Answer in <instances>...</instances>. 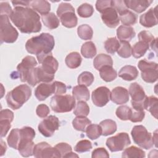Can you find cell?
Segmentation results:
<instances>
[{
    "mask_svg": "<svg viewBox=\"0 0 158 158\" xmlns=\"http://www.w3.org/2000/svg\"><path fill=\"white\" fill-rule=\"evenodd\" d=\"M10 19L23 33H37L41 29L40 15L30 7H15Z\"/></svg>",
    "mask_w": 158,
    "mask_h": 158,
    "instance_id": "6da1fadb",
    "label": "cell"
},
{
    "mask_svg": "<svg viewBox=\"0 0 158 158\" xmlns=\"http://www.w3.org/2000/svg\"><path fill=\"white\" fill-rule=\"evenodd\" d=\"M55 45L54 37L48 33H42L38 36L29 39L25 44L28 52L35 54L40 64L43 59L52 54L51 51Z\"/></svg>",
    "mask_w": 158,
    "mask_h": 158,
    "instance_id": "7a4b0ae2",
    "label": "cell"
},
{
    "mask_svg": "<svg viewBox=\"0 0 158 158\" xmlns=\"http://www.w3.org/2000/svg\"><path fill=\"white\" fill-rule=\"evenodd\" d=\"M31 95V88L27 85H20L8 92L6 96V102L10 108L17 110L30 99Z\"/></svg>",
    "mask_w": 158,
    "mask_h": 158,
    "instance_id": "3957f363",
    "label": "cell"
},
{
    "mask_svg": "<svg viewBox=\"0 0 158 158\" xmlns=\"http://www.w3.org/2000/svg\"><path fill=\"white\" fill-rule=\"evenodd\" d=\"M50 106L57 113L70 112L75 107V98L70 94H56L51 99Z\"/></svg>",
    "mask_w": 158,
    "mask_h": 158,
    "instance_id": "277c9868",
    "label": "cell"
},
{
    "mask_svg": "<svg viewBox=\"0 0 158 158\" xmlns=\"http://www.w3.org/2000/svg\"><path fill=\"white\" fill-rule=\"evenodd\" d=\"M57 15L63 26L67 28H73L77 26L78 19L75 14V9L70 4L60 3L57 10Z\"/></svg>",
    "mask_w": 158,
    "mask_h": 158,
    "instance_id": "5b68a950",
    "label": "cell"
},
{
    "mask_svg": "<svg viewBox=\"0 0 158 158\" xmlns=\"http://www.w3.org/2000/svg\"><path fill=\"white\" fill-rule=\"evenodd\" d=\"M131 135L133 141L142 148L149 149L154 145L152 134L143 125L135 126L131 131Z\"/></svg>",
    "mask_w": 158,
    "mask_h": 158,
    "instance_id": "8992f818",
    "label": "cell"
},
{
    "mask_svg": "<svg viewBox=\"0 0 158 158\" xmlns=\"http://www.w3.org/2000/svg\"><path fill=\"white\" fill-rule=\"evenodd\" d=\"M128 93L131 97L133 109L137 110H144L146 109L148 96L146 95L142 86L137 83H131Z\"/></svg>",
    "mask_w": 158,
    "mask_h": 158,
    "instance_id": "52a82bcc",
    "label": "cell"
},
{
    "mask_svg": "<svg viewBox=\"0 0 158 158\" xmlns=\"http://www.w3.org/2000/svg\"><path fill=\"white\" fill-rule=\"evenodd\" d=\"M0 40L1 43H14L19 36L17 30L11 25L9 17L6 15H1L0 17Z\"/></svg>",
    "mask_w": 158,
    "mask_h": 158,
    "instance_id": "ba28073f",
    "label": "cell"
},
{
    "mask_svg": "<svg viewBox=\"0 0 158 158\" xmlns=\"http://www.w3.org/2000/svg\"><path fill=\"white\" fill-rule=\"evenodd\" d=\"M138 66L141 72L142 79L145 82L152 83L157 80L158 65L157 63L143 59L139 61Z\"/></svg>",
    "mask_w": 158,
    "mask_h": 158,
    "instance_id": "9c48e42d",
    "label": "cell"
},
{
    "mask_svg": "<svg viewBox=\"0 0 158 158\" xmlns=\"http://www.w3.org/2000/svg\"><path fill=\"white\" fill-rule=\"evenodd\" d=\"M54 75L46 73L41 66L32 68L27 76L26 82L30 86H35L40 82L49 83L53 80Z\"/></svg>",
    "mask_w": 158,
    "mask_h": 158,
    "instance_id": "30bf717a",
    "label": "cell"
},
{
    "mask_svg": "<svg viewBox=\"0 0 158 158\" xmlns=\"http://www.w3.org/2000/svg\"><path fill=\"white\" fill-rule=\"evenodd\" d=\"M106 144L111 152H116L122 151L131 144V141L127 133H120L109 138Z\"/></svg>",
    "mask_w": 158,
    "mask_h": 158,
    "instance_id": "8fae6325",
    "label": "cell"
},
{
    "mask_svg": "<svg viewBox=\"0 0 158 158\" xmlns=\"http://www.w3.org/2000/svg\"><path fill=\"white\" fill-rule=\"evenodd\" d=\"M59 125L58 118L54 115H49L40 122L38 130L45 137H51L59 129Z\"/></svg>",
    "mask_w": 158,
    "mask_h": 158,
    "instance_id": "7c38bea8",
    "label": "cell"
},
{
    "mask_svg": "<svg viewBox=\"0 0 158 158\" xmlns=\"http://www.w3.org/2000/svg\"><path fill=\"white\" fill-rule=\"evenodd\" d=\"M33 156L37 158L61 157L59 151L55 147H52L46 142L39 143L35 146Z\"/></svg>",
    "mask_w": 158,
    "mask_h": 158,
    "instance_id": "4fadbf2b",
    "label": "cell"
},
{
    "mask_svg": "<svg viewBox=\"0 0 158 158\" xmlns=\"http://www.w3.org/2000/svg\"><path fill=\"white\" fill-rule=\"evenodd\" d=\"M93 104L98 107H103L110 99V92L106 86H100L94 89L91 94Z\"/></svg>",
    "mask_w": 158,
    "mask_h": 158,
    "instance_id": "5bb4252c",
    "label": "cell"
},
{
    "mask_svg": "<svg viewBox=\"0 0 158 158\" xmlns=\"http://www.w3.org/2000/svg\"><path fill=\"white\" fill-rule=\"evenodd\" d=\"M37 65V62L34 57L27 56L17 65V70L19 77L22 82H26L27 76L29 71Z\"/></svg>",
    "mask_w": 158,
    "mask_h": 158,
    "instance_id": "9a60e30c",
    "label": "cell"
},
{
    "mask_svg": "<svg viewBox=\"0 0 158 158\" xmlns=\"http://www.w3.org/2000/svg\"><path fill=\"white\" fill-rule=\"evenodd\" d=\"M102 22L109 28H115L120 23L117 12L114 7H110L104 10L101 13Z\"/></svg>",
    "mask_w": 158,
    "mask_h": 158,
    "instance_id": "2e32d148",
    "label": "cell"
},
{
    "mask_svg": "<svg viewBox=\"0 0 158 158\" xmlns=\"http://www.w3.org/2000/svg\"><path fill=\"white\" fill-rule=\"evenodd\" d=\"M157 6L151 8L146 13L139 17V23L144 27L150 28L155 26L158 23L157 20Z\"/></svg>",
    "mask_w": 158,
    "mask_h": 158,
    "instance_id": "e0dca14e",
    "label": "cell"
},
{
    "mask_svg": "<svg viewBox=\"0 0 158 158\" xmlns=\"http://www.w3.org/2000/svg\"><path fill=\"white\" fill-rule=\"evenodd\" d=\"M110 99L116 104H125L129 100L128 91L123 87H115L110 93Z\"/></svg>",
    "mask_w": 158,
    "mask_h": 158,
    "instance_id": "ac0fdd59",
    "label": "cell"
},
{
    "mask_svg": "<svg viewBox=\"0 0 158 158\" xmlns=\"http://www.w3.org/2000/svg\"><path fill=\"white\" fill-rule=\"evenodd\" d=\"M52 94H54V86L53 83H41L35 90V96L38 101H44Z\"/></svg>",
    "mask_w": 158,
    "mask_h": 158,
    "instance_id": "d6986e66",
    "label": "cell"
},
{
    "mask_svg": "<svg viewBox=\"0 0 158 158\" xmlns=\"http://www.w3.org/2000/svg\"><path fill=\"white\" fill-rule=\"evenodd\" d=\"M40 64H41V68L46 73L52 75H54L59 67L57 60L52 56V54L44 57Z\"/></svg>",
    "mask_w": 158,
    "mask_h": 158,
    "instance_id": "ffe728a7",
    "label": "cell"
},
{
    "mask_svg": "<svg viewBox=\"0 0 158 158\" xmlns=\"http://www.w3.org/2000/svg\"><path fill=\"white\" fill-rule=\"evenodd\" d=\"M124 2L127 8H129L136 13H141L144 11L152 2L149 0H125Z\"/></svg>",
    "mask_w": 158,
    "mask_h": 158,
    "instance_id": "44dd1931",
    "label": "cell"
},
{
    "mask_svg": "<svg viewBox=\"0 0 158 158\" xmlns=\"http://www.w3.org/2000/svg\"><path fill=\"white\" fill-rule=\"evenodd\" d=\"M35 144L33 140L30 139H21L19 144L18 151L20 154L25 157L33 155Z\"/></svg>",
    "mask_w": 158,
    "mask_h": 158,
    "instance_id": "7402d4cb",
    "label": "cell"
},
{
    "mask_svg": "<svg viewBox=\"0 0 158 158\" xmlns=\"http://www.w3.org/2000/svg\"><path fill=\"white\" fill-rule=\"evenodd\" d=\"M118 76L126 81L135 80L138 76V71L135 66L125 65L118 72Z\"/></svg>",
    "mask_w": 158,
    "mask_h": 158,
    "instance_id": "603a6c76",
    "label": "cell"
},
{
    "mask_svg": "<svg viewBox=\"0 0 158 158\" xmlns=\"http://www.w3.org/2000/svg\"><path fill=\"white\" fill-rule=\"evenodd\" d=\"M135 35L134 29L131 27L120 25L117 30V36L120 41L129 42L135 36Z\"/></svg>",
    "mask_w": 158,
    "mask_h": 158,
    "instance_id": "cb8c5ba5",
    "label": "cell"
},
{
    "mask_svg": "<svg viewBox=\"0 0 158 158\" xmlns=\"http://www.w3.org/2000/svg\"><path fill=\"white\" fill-rule=\"evenodd\" d=\"M30 6L35 11L41 15L48 14L51 9V5L48 1L44 0L30 1Z\"/></svg>",
    "mask_w": 158,
    "mask_h": 158,
    "instance_id": "d4e9b609",
    "label": "cell"
},
{
    "mask_svg": "<svg viewBox=\"0 0 158 158\" xmlns=\"http://www.w3.org/2000/svg\"><path fill=\"white\" fill-rule=\"evenodd\" d=\"M73 96L78 101H87L89 99V91L86 86L78 85L73 87L72 89Z\"/></svg>",
    "mask_w": 158,
    "mask_h": 158,
    "instance_id": "484cf974",
    "label": "cell"
},
{
    "mask_svg": "<svg viewBox=\"0 0 158 158\" xmlns=\"http://www.w3.org/2000/svg\"><path fill=\"white\" fill-rule=\"evenodd\" d=\"M41 20L44 25L49 29L52 30L57 28L59 25V19L52 12L41 15Z\"/></svg>",
    "mask_w": 158,
    "mask_h": 158,
    "instance_id": "4316f807",
    "label": "cell"
},
{
    "mask_svg": "<svg viewBox=\"0 0 158 158\" xmlns=\"http://www.w3.org/2000/svg\"><path fill=\"white\" fill-rule=\"evenodd\" d=\"M149 48V44L142 41L136 43L131 48V55L136 59L143 56Z\"/></svg>",
    "mask_w": 158,
    "mask_h": 158,
    "instance_id": "83f0119b",
    "label": "cell"
},
{
    "mask_svg": "<svg viewBox=\"0 0 158 158\" xmlns=\"http://www.w3.org/2000/svg\"><path fill=\"white\" fill-rule=\"evenodd\" d=\"M112 65L113 61L112 57L105 54H98L93 60V65L98 70H99L100 69L105 65L112 66Z\"/></svg>",
    "mask_w": 158,
    "mask_h": 158,
    "instance_id": "f1b7e54d",
    "label": "cell"
},
{
    "mask_svg": "<svg viewBox=\"0 0 158 158\" xmlns=\"http://www.w3.org/2000/svg\"><path fill=\"white\" fill-rule=\"evenodd\" d=\"M99 75L101 78L106 82H110L114 80L117 76L116 70L110 65H105L100 69Z\"/></svg>",
    "mask_w": 158,
    "mask_h": 158,
    "instance_id": "f546056e",
    "label": "cell"
},
{
    "mask_svg": "<svg viewBox=\"0 0 158 158\" xmlns=\"http://www.w3.org/2000/svg\"><path fill=\"white\" fill-rule=\"evenodd\" d=\"M99 125L102 130V135L105 136L114 133L117 130L116 122L110 119L101 121Z\"/></svg>",
    "mask_w": 158,
    "mask_h": 158,
    "instance_id": "4dcf8cb0",
    "label": "cell"
},
{
    "mask_svg": "<svg viewBox=\"0 0 158 158\" xmlns=\"http://www.w3.org/2000/svg\"><path fill=\"white\" fill-rule=\"evenodd\" d=\"M81 57L77 52H72L65 57V62L67 66L70 69H76L78 67L81 63Z\"/></svg>",
    "mask_w": 158,
    "mask_h": 158,
    "instance_id": "1f68e13d",
    "label": "cell"
},
{
    "mask_svg": "<svg viewBox=\"0 0 158 158\" xmlns=\"http://www.w3.org/2000/svg\"><path fill=\"white\" fill-rule=\"evenodd\" d=\"M96 52L97 51L95 44L92 41L86 42L81 46V54L85 58H93L96 56Z\"/></svg>",
    "mask_w": 158,
    "mask_h": 158,
    "instance_id": "d6a6232c",
    "label": "cell"
},
{
    "mask_svg": "<svg viewBox=\"0 0 158 158\" xmlns=\"http://www.w3.org/2000/svg\"><path fill=\"white\" fill-rule=\"evenodd\" d=\"M146 156L145 152L143 150L140 148H138L136 146H130L126 148L122 152V157H138L143 158Z\"/></svg>",
    "mask_w": 158,
    "mask_h": 158,
    "instance_id": "836d02e7",
    "label": "cell"
},
{
    "mask_svg": "<svg viewBox=\"0 0 158 158\" xmlns=\"http://www.w3.org/2000/svg\"><path fill=\"white\" fill-rule=\"evenodd\" d=\"M119 19L125 26L135 25L137 22V15L133 12L128 10L120 15Z\"/></svg>",
    "mask_w": 158,
    "mask_h": 158,
    "instance_id": "e575fe53",
    "label": "cell"
},
{
    "mask_svg": "<svg viewBox=\"0 0 158 158\" xmlns=\"http://www.w3.org/2000/svg\"><path fill=\"white\" fill-rule=\"evenodd\" d=\"M90 124H91V120L86 117L77 116L72 121V125L73 128L75 130L81 131H85L86 128Z\"/></svg>",
    "mask_w": 158,
    "mask_h": 158,
    "instance_id": "d590c367",
    "label": "cell"
},
{
    "mask_svg": "<svg viewBox=\"0 0 158 158\" xmlns=\"http://www.w3.org/2000/svg\"><path fill=\"white\" fill-rule=\"evenodd\" d=\"M20 139V129L14 128L10 131L7 138V141L8 145L10 148H14L15 149H18Z\"/></svg>",
    "mask_w": 158,
    "mask_h": 158,
    "instance_id": "8d00e7d4",
    "label": "cell"
},
{
    "mask_svg": "<svg viewBox=\"0 0 158 158\" xmlns=\"http://www.w3.org/2000/svg\"><path fill=\"white\" fill-rule=\"evenodd\" d=\"M86 133L88 138L94 140L102 135V130L99 125L90 124L86 128Z\"/></svg>",
    "mask_w": 158,
    "mask_h": 158,
    "instance_id": "74e56055",
    "label": "cell"
},
{
    "mask_svg": "<svg viewBox=\"0 0 158 158\" xmlns=\"http://www.w3.org/2000/svg\"><path fill=\"white\" fill-rule=\"evenodd\" d=\"M77 33L78 36L83 40H91L93 35L92 28L87 24H83L80 25L78 27Z\"/></svg>",
    "mask_w": 158,
    "mask_h": 158,
    "instance_id": "f35d334b",
    "label": "cell"
},
{
    "mask_svg": "<svg viewBox=\"0 0 158 158\" xmlns=\"http://www.w3.org/2000/svg\"><path fill=\"white\" fill-rule=\"evenodd\" d=\"M119 47L120 42L115 37L109 38L104 42V48L107 52L110 54H114Z\"/></svg>",
    "mask_w": 158,
    "mask_h": 158,
    "instance_id": "ab89813d",
    "label": "cell"
},
{
    "mask_svg": "<svg viewBox=\"0 0 158 158\" xmlns=\"http://www.w3.org/2000/svg\"><path fill=\"white\" fill-rule=\"evenodd\" d=\"M74 109L73 114L76 116L86 117L89 113V107L85 101H78Z\"/></svg>",
    "mask_w": 158,
    "mask_h": 158,
    "instance_id": "60d3db41",
    "label": "cell"
},
{
    "mask_svg": "<svg viewBox=\"0 0 158 158\" xmlns=\"http://www.w3.org/2000/svg\"><path fill=\"white\" fill-rule=\"evenodd\" d=\"M117 54L122 58H128L131 55V47L129 42L120 41V47L117 50Z\"/></svg>",
    "mask_w": 158,
    "mask_h": 158,
    "instance_id": "b9f144b4",
    "label": "cell"
},
{
    "mask_svg": "<svg viewBox=\"0 0 158 158\" xmlns=\"http://www.w3.org/2000/svg\"><path fill=\"white\" fill-rule=\"evenodd\" d=\"M145 109H147L152 115L157 118V98L153 96L148 97Z\"/></svg>",
    "mask_w": 158,
    "mask_h": 158,
    "instance_id": "7bdbcfd3",
    "label": "cell"
},
{
    "mask_svg": "<svg viewBox=\"0 0 158 158\" xmlns=\"http://www.w3.org/2000/svg\"><path fill=\"white\" fill-rule=\"evenodd\" d=\"M94 76L92 73L87 71L82 72L78 77V83L85 86H90L94 81Z\"/></svg>",
    "mask_w": 158,
    "mask_h": 158,
    "instance_id": "ee69618b",
    "label": "cell"
},
{
    "mask_svg": "<svg viewBox=\"0 0 158 158\" xmlns=\"http://www.w3.org/2000/svg\"><path fill=\"white\" fill-rule=\"evenodd\" d=\"M94 12L93 7L88 3H84L80 5L77 9V13L81 17L88 18L91 17Z\"/></svg>",
    "mask_w": 158,
    "mask_h": 158,
    "instance_id": "f6af8a7d",
    "label": "cell"
},
{
    "mask_svg": "<svg viewBox=\"0 0 158 158\" xmlns=\"http://www.w3.org/2000/svg\"><path fill=\"white\" fill-rule=\"evenodd\" d=\"M131 109L127 106H122L118 107L115 112L117 117L122 120H128L130 118Z\"/></svg>",
    "mask_w": 158,
    "mask_h": 158,
    "instance_id": "bcb514c9",
    "label": "cell"
},
{
    "mask_svg": "<svg viewBox=\"0 0 158 158\" xmlns=\"http://www.w3.org/2000/svg\"><path fill=\"white\" fill-rule=\"evenodd\" d=\"M92 148L91 143L87 139H83L78 141L74 147V150L79 153L89 151Z\"/></svg>",
    "mask_w": 158,
    "mask_h": 158,
    "instance_id": "7dc6e473",
    "label": "cell"
},
{
    "mask_svg": "<svg viewBox=\"0 0 158 158\" xmlns=\"http://www.w3.org/2000/svg\"><path fill=\"white\" fill-rule=\"evenodd\" d=\"M55 148L59 151L61 157H65V156L70 152L72 149L71 146L66 143H58L55 146Z\"/></svg>",
    "mask_w": 158,
    "mask_h": 158,
    "instance_id": "c3c4849f",
    "label": "cell"
},
{
    "mask_svg": "<svg viewBox=\"0 0 158 158\" xmlns=\"http://www.w3.org/2000/svg\"><path fill=\"white\" fill-rule=\"evenodd\" d=\"M144 116H145V112L144 110H137L132 109L130 118L129 120L133 123L139 122L144 119Z\"/></svg>",
    "mask_w": 158,
    "mask_h": 158,
    "instance_id": "681fc988",
    "label": "cell"
},
{
    "mask_svg": "<svg viewBox=\"0 0 158 158\" xmlns=\"http://www.w3.org/2000/svg\"><path fill=\"white\" fill-rule=\"evenodd\" d=\"M110 7H114L113 5V1L110 0H107V1H97L96 2V10L99 12L100 13H102L104 10Z\"/></svg>",
    "mask_w": 158,
    "mask_h": 158,
    "instance_id": "f907efd6",
    "label": "cell"
},
{
    "mask_svg": "<svg viewBox=\"0 0 158 158\" xmlns=\"http://www.w3.org/2000/svg\"><path fill=\"white\" fill-rule=\"evenodd\" d=\"M139 41H142L146 43H149V44L151 43L154 40V36L148 31H141L139 33L138 35Z\"/></svg>",
    "mask_w": 158,
    "mask_h": 158,
    "instance_id": "816d5d0a",
    "label": "cell"
},
{
    "mask_svg": "<svg viewBox=\"0 0 158 158\" xmlns=\"http://www.w3.org/2000/svg\"><path fill=\"white\" fill-rule=\"evenodd\" d=\"M50 112L49 107L44 104H40L37 106L36 109V113L40 118H45Z\"/></svg>",
    "mask_w": 158,
    "mask_h": 158,
    "instance_id": "f5cc1de1",
    "label": "cell"
},
{
    "mask_svg": "<svg viewBox=\"0 0 158 158\" xmlns=\"http://www.w3.org/2000/svg\"><path fill=\"white\" fill-rule=\"evenodd\" d=\"M11 122L7 119L0 120V126H1V137L2 138L5 136L9 129L11 127Z\"/></svg>",
    "mask_w": 158,
    "mask_h": 158,
    "instance_id": "db71d44e",
    "label": "cell"
},
{
    "mask_svg": "<svg viewBox=\"0 0 158 158\" xmlns=\"http://www.w3.org/2000/svg\"><path fill=\"white\" fill-rule=\"evenodd\" d=\"M91 157L93 158L98 157H109V154L104 148H98L94 149L92 152Z\"/></svg>",
    "mask_w": 158,
    "mask_h": 158,
    "instance_id": "11a10c76",
    "label": "cell"
},
{
    "mask_svg": "<svg viewBox=\"0 0 158 158\" xmlns=\"http://www.w3.org/2000/svg\"><path fill=\"white\" fill-rule=\"evenodd\" d=\"M113 5L117 13L119 14V15L128 10L124 2V1H113Z\"/></svg>",
    "mask_w": 158,
    "mask_h": 158,
    "instance_id": "9f6ffc18",
    "label": "cell"
},
{
    "mask_svg": "<svg viewBox=\"0 0 158 158\" xmlns=\"http://www.w3.org/2000/svg\"><path fill=\"white\" fill-rule=\"evenodd\" d=\"M54 86V94H64L67 91L66 85L60 81H56L53 82Z\"/></svg>",
    "mask_w": 158,
    "mask_h": 158,
    "instance_id": "6f0895ef",
    "label": "cell"
},
{
    "mask_svg": "<svg viewBox=\"0 0 158 158\" xmlns=\"http://www.w3.org/2000/svg\"><path fill=\"white\" fill-rule=\"evenodd\" d=\"M1 9H0V14L1 15H6L10 17L11 15L13 10L10 6L9 4L7 2H1L0 3Z\"/></svg>",
    "mask_w": 158,
    "mask_h": 158,
    "instance_id": "680465c9",
    "label": "cell"
},
{
    "mask_svg": "<svg viewBox=\"0 0 158 158\" xmlns=\"http://www.w3.org/2000/svg\"><path fill=\"white\" fill-rule=\"evenodd\" d=\"M7 119L11 122L14 119V113L9 109H3L0 112V120Z\"/></svg>",
    "mask_w": 158,
    "mask_h": 158,
    "instance_id": "91938a15",
    "label": "cell"
},
{
    "mask_svg": "<svg viewBox=\"0 0 158 158\" xmlns=\"http://www.w3.org/2000/svg\"><path fill=\"white\" fill-rule=\"evenodd\" d=\"M12 3L14 5V7L17 6L28 7V6H30L29 1H12Z\"/></svg>",
    "mask_w": 158,
    "mask_h": 158,
    "instance_id": "94428289",
    "label": "cell"
},
{
    "mask_svg": "<svg viewBox=\"0 0 158 158\" xmlns=\"http://www.w3.org/2000/svg\"><path fill=\"white\" fill-rule=\"evenodd\" d=\"M1 156H3L4 152H6V148H7L6 143L2 139H1Z\"/></svg>",
    "mask_w": 158,
    "mask_h": 158,
    "instance_id": "6125c7cd",
    "label": "cell"
},
{
    "mask_svg": "<svg viewBox=\"0 0 158 158\" xmlns=\"http://www.w3.org/2000/svg\"><path fill=\"white\" fill-rule=\"evenodd\" d=\"M157 130L155 131L154 134L153 135V137H152V139H153V143L155 144L156 147H157Z\"/></svg>",
    "mask_w": 158,
    "mask_h": 158,
    "instance_id": "be15d7a7",
    "label": "cell"
},
{
    "mask_svg": "<svg viewBox=\"0 0 158 158\" xmlns=\"http://www.w3.org/2000/svg\"><path fill=\"white\" fill-rule=\"evenodd\" d=\"M78 157V156L77 154H76L72 152V151H71L70 152H69V154H67L65 156V157Z\"/></svg>",
    "mask_w": 158,
    "mask_h": 158,
    "instance_id": "e7e4bbea",
    "label": "cell"
}]
</instances>
